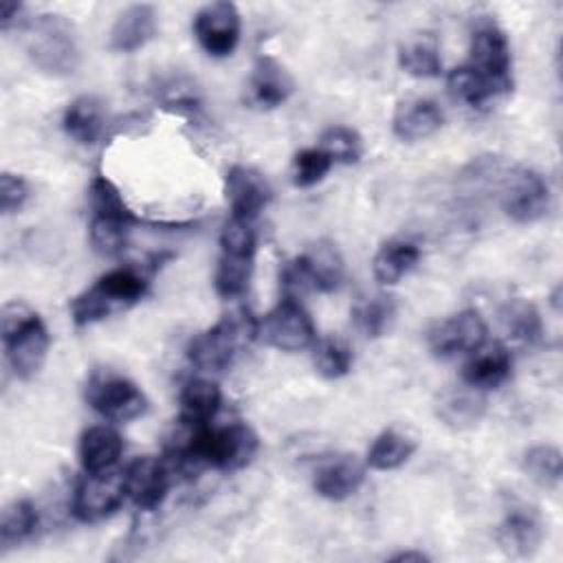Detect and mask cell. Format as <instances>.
<instances>
[{"label":"cell","mask_w":563,"mask_h":563,"mask_svg":"<svg viewBox=\"0 0 563 563\" xmlns=\"http://www.w3.org/2000/svg\"><path fill=\"white\" fill-rule=\"evenodd\" d=\"M0 328L2 345L13 374L24 380L33 378L44 367L51 345L44 321L26 303L11 301L2 308Z\"/></svg>","instance_id":"obj_1"},{"label":"cell","mask_w":563,"mask_h":563,"mask_svg":"<svg viewBox=\"0 0 563 563\" xmlns=\"http://www.w3.org/2000/svg\"><path fill=\"white\" fill-rule=\"evenodd\" d=\"M147 292V279L143 273L130 266L112 268L101 275L95 286L77 295L70 303V317L77 325L97 323L114 312H121L136 303Z\"/></svg>","instance_id":"obj_2"},{"label":"cell","mask_w":563,"mask_h":563,"mask_svg":"<svg viewBox=\"0 0 563 563\" xmlns=\"http://www.w3.org/2000/svg\"><path fill=\"white\" fill-rule=\"evenodd\" d=\"M26 53L35 68L51 77H68L79 66L75 26L59 13H44L26 26Z\"/></svg>","instance_id":"obj_3"},{"label":"cell","mask_w":563,"mask_h":563,"mask_svg":"<svg viewBox=\"0 0 563 563\" xmlns=\"http://www.w3.org/2000/svg\"><path fill=\"white\" fill-rule=\"evenodd\" d=\"M255 336L257 321L246 310H235L205 332H198L187 345V356L202 372H222Z\"/></svg>","instance_id":"obj_4"},{"label":"cell","mask_w":563,"mask_h":563,"mask_svg":"<svg viewBox=\"0 0 563 563\" xmlns=\"http://www.w3.org/2000/svg\"><path fill=\"white\" fill-rule=\"evenodd\" d=\"M495 95L506 97L512 90V57L504 29L490 20L479 18L471 33L466 64Z\"/></svg>","instance_id":"obj_5"},{"label":"cell","mask_w":563,"mask_h":563,"mask_svg":"<svg viewBox=\"0 0 563 563\" xmlns=\"http://www.w3.org/2000/svg\"><path fill=\"white\" fill-rule=\"evenodd\" d=\"M86 400L99 416L112 422H130L147 411V398L139 385L110 369H99L88 378Z\"/></svg>","instance_id":"obj_6"},{"label":"cell","mask_w":563,"mask_h":563,"mask_svg":"<svg viewBox=\"0 0 563 563\" xmlns=\"http://www.w3.org/2000/svg\"><path fill=\"white\" fill-rule=\"evenodd\" d=\"M499 205L519 224L539 222L550 211L548 183L530 167H512L499 180Z\"/></svg>","instance_id":"obj_7"},{"label":"cell","mask_w":563,"mask_h":563,"mask_svg":"<svg viewBox=\"0 0 563 563\" xmlns=\"http://www.w3.org/2000/svg\"><path fill=\"white\" fill-rule=\"evenodd\" d=\"M257 336L282 352H299L314 343V323L297 299L284 297L257 321Z\"/></svg>","instance_id":"obj_8"},{"label":"cell","mask_w":563,"mask_h":563,"mask_svg":"<svg viewBox=\"0 0 563 563\" xmlns=\"http://www.w3.org/2000/svg\"><path fill=\"white\" fill-rule=\"evenodd\" d=\"M128 497L125 473L101 471L88 473L73 497V515L84 523H95L110 517Z\"/></svg>","instance_id":"obj_9"},{"label":"cell","mask_w":563,"mask_h":563,"mask_svg":"<svg viewBox=\"0 0 563 563\" xmlns=\"http://www.w3.org/2000/svg\"><path fill=\"white\" fill-rule=\"evenodd\" d=\"M242 33L240 11L233 2H209L194 15V35L211 57H227L235 51Z\"/></svg>","instance_id":"obj_10"},{"label":"cell","mask_w":563,"mask_h":563,"mask_svg":"<svg viewBox=\"0 0 563 563\" xmlns=\"http://www.w3.org/2000/svg\"><path fill=\"white\" fill-rule=\"evenodd\" d=\"M486 321L484 317L468 308L440 321L429 332V350L438 358H453L457 354H471L486 343Z\"/></svg>","instance_id":"obj_11"},{"label":"cell","mask_w":563,"mask_h":563,"mask_svg":"<svg viewBox=\"0 0 563 563\" xmlns=\"http://www.w3.org/2000/svg\"><path fill=\"white\" fill-rule=\"evenodd\" d=\"M543 532H545V526L539 510L526 501H515L506 508L495 530V539L504 554L515 559H526L539 550L543 541Z\"/></svg>","instance_id":"obj_12"},{"label":"cell","mask_w":563,"mask_h":563,"mask_svg":"<svg viewBox=\"0 0 563 563\" xmlns=\"http://www.w3.org/2000/svg\"><path fill=\"white\" fill-rule=\"evenodd\" d=\"M172 468L165 457L143 455L125 468V490L139 510H156L169 490Z\"/></svg>","instance_id":"obj_13"},{"label":"cell","mask_w":563,"mask_h":563,"mask_svg":"<svg viewBox=\"0 0 563 563\" xmlns=\"http://www.w3.org/2000/svg\"><path fill=\"white\" fill-rule=\"evenodd\" d=\"M224 198L233 218L251 222L271 202L273 189L262 172L249 165H233L224 178Z\"/></svg>","instance_id":"obj_14"},{"label":"cell","mask_w":563,"mask_h":563,"mask_svg":"<svg viewBox=\"0 0 563 563\" xmlns=\"http://www.w3.org/2000/svg\"><path fill=\"white\" fill-rule=\"evenodd\" d=\"M295 90V81L290 73L268 55H262L251 73L249 79V103L262 110L277 108L288 101Z\"/></svg>","instance_id":"obj_15"},{"label":"cell","mask_w":563,"mask_h":563,"mask_svg":"<svg viewBox=\"0 0 563 563\" xmlns=\"http://www.w3.org/2000/svg\"><path fill=\"white\" fill-rule=\"evenodd\" d=\"M444 123V114L433 99L409 97L402 99L391 119V130L400 141H422L435 134Z\"/></svg>","instance_id":"obj_16"},{"label":"cell","mask_w":563,"mask_h":563,"mask_svg":"<svg viewBox=\"0 0 563 563\" xmlns=\"http://www.w3.org/2000/svg\"><path fill=\"white\" fill-rule=\"evenodd\" d=\"M363 479L365 468L354 455H336L314 471L312 486L323 499L343 501L361 488Z\"/></svg>","instance_id":"obj_17"},{"label":"cell","mask_w":563,"mask_h":563,"mask_svg":"<svg viewBox=\"0 0 563 563\" xmlns=\"http://www.w3.org/2000/svg\"><path fill=\"white\" fill-rule=\"evenodd\" d=\"M512 358L506 345H479L475 352H471V358L464 363L462 380L471 389H497L508 380Z\"/></svg>","instance_id":"obj_18"},{"label":"cell","mask_w":563,"mask_h":563,"mask_svg":"<svg viewBox=\"0 0 563 563\" xmlns=\"http://www.w3.org/2000/svg\"><path fill=\"white\" fill-rule=\"evenodd\" d=\"M299 268L310 290L332 292L343 282V257L332 242H314L308 251L297 255Z\"/></svg>","instance_id":"obj_19"},{"label":"cell","mask_w":563,"mask_h":563,"mask_svg":"<svg viewBox=\"0 0 563 563\" xmlns=\"http://www.w3.org/2000/svg\"><path fill=\"white\" fill-rule=\"evenodd\" d=\"M156 33V11L150 4H130L110 29V48L117 53H134L143 48Z\"/></svg>","instance_id":"obj_20"},{"label":"cell","mask_w":563,"mask_h":563,"mask_svg":"<svg viewBox=\"0 0 563 563\" xmlns=\"http://www.w3.org/2000/svg\"><path fill=\"white\" fill-rule=\"evenodd\" d=\"M64 130L79 145H92L106 130V110L95 95H81L64 110Z\"/></svg>","instance_id":"obj_21"},{"label":"cell","mask_w":563,"mask_h":563,"mask_svg":"<svg viewBox=\"0 0 563 563\" xmlns=\"http://www.w3.org/2000/svg\"><path fill=\"white\" fill-rule=\"evenodd\" d=\"M123 440L121 435L106 424L88 427L79 438V460L86 473L110 471L121 457Z\"/></svg>","instance_id":"obj_22"},{"label":"cell","mask_w":563,"mask_h":563,"mask_svg":"<svg viewBox=\"0 0 563 563\" xmlns=\"http://www.w3.org/2000/svg\"><path fill=\"white\" fill-rule=\"evenodd\" d=\"M398 66L418 79L438 77L442 70V57L435 35L420 33L413 37H407L398 46Z\"/></svg>","instance_id":"obj_23"},{"label":"cell","mask_w":563,"mask_h":563,"mask_svg":"<svg viewBox=\"0 0 563 563\" xmlns=\"http://www.w3.org/2000/svg\"><path fill=\"white\" fill-rule=\"evenodd\" d=\"M418 260H420V249L413 242L389 240L376 251L372 260V271L378 284L391 286L402 275H407L418 264Z\"/></svg>","instance_id":"obj_24"},{"label":"cell","mask_w":563,"mask_h":563,"mask_svg":"<svg viewBox=\"0 0 563 563\" xmlns=\"http://www.w3.org/2000/svg\"><path fill=\"white\" fill-rule=\"evenodd\" d=\"M484 409V398L466 389H449L435 402V416L442 420V424L455 431L475 427L482 420Z\"/></svg>","instance_id":"obj_25"},{"label":"cell","mask_w":563,"mask_h":563,"mask_svg":"<svg viewBox=\"0 0 563 563\" xmlns=\"http://www.w3.org/2000/svg\"><path fill=\"white\" fill-rule=\"evenodd\" d=\"M222 402L220 387L207 378H191L180 391V418L194 424H207L216 418Z\"/></svg>","instance_id":"obj_26"},{"label":"cell","mask_w":563,"mask_h":563,"mask_svg":"<svg viewBox=\"0 0 563 563\" xmlns=\"http://www.w3.org/2000/svg\"><path fill=\"white\" fill-rule=\"evenodd\" d=\"M396 301L391 295H369V297H361L354 306H352V321L356 325L358 332H363L369 339L383 336L394 319H396Z\"/></svg>","instance_id":"obj_27"},{"label":"cell","mask_w":563,"mask_h":563,"mask_svg":"<svg viewBox=\"0 0 563 563\" xmlns=\"http://www.w3.org/2000/svg\"><path fill=\"white\" fill-rule=\"evenodd\" d=\"M499 321H501V328L506 330V334L519 343L532 345L543 334V323H541L539 310L534 308V303L519 299V297L508 299L504 303V308L499 310Z\"/></svg>","instance_id":"obj_28"},{"label":"cell","mask_w":563,"mask_h":563,"mask_svg":"<svg viewBox=\"0 0 563 563\" xmlns=\"http://www.w3.org/2000/svg\"><path fill=\"white\" fill-rule=\"evenodd\" d=\"M40 515L33 501L13 499L2 508L0 515V550L7 552L20 543H24L37 528Z\"/></svg>","instance_id":"obj_29"},{"label":"cell","mask_w":563,"mask_h":563,"mask_svg":"<svg viewBox=\"0 0 563 563\" xmlns=\"http://www.w3.org/2000/svg\"><path fill=\"white\" fill-rule=\"evenodd\" d=\"M521 471L537 486L556 490L563 475V457L561 451L552 444H534L521 457Z\"/></svg>","instance_id":"obj_30"},{"label":"cell","mask_w":563,"mask_h":563,"mask_svg":"<svg viewBox=\"0 0 563 563\" xmlns=\"http://www.w3.org/2000/svg\"><path fill=\"white\" fill-rule=\"evenodd\" d=\"M416 451V442L396 429H385L376 435L367 451V466L374 471L400 468Z\"/></svg>","instance_id":"obj_31"},{"label":"cell","mask_w":563,"mask_h":563,"mask_svg":"<svg viewBox=\"0 0 563 563\" xmlns=\"http://www.w3.org/2000/svg\"><path fill=\"white\" fill-rule=\"evenodd\" d=\"M251 275H253V255H233V253L220 251V260L213 277L216 292L224 299H235L246 292Z\"/></svg>","instance_id":"obj_32"},{"label":"cell","mask_w":563,"mask_h":563,"mask_svg":"<svg viewBox=\"0 0 563 563\" xmlns=\"http://www.w3.org/2000/svg\"><path fill=\"white\" fill-rule=\"evenodd\" d=\"M446 88L455 101H460L473 110H484L497 99V95L464 64L449 73Z\"/></svg>","instance_id":"obj_33"},{"label":"cell","mask_w":563,"mask_h":563,"mask_svg":"<svg viewBox=\"0 0 563 563\" xmlns=\"http://www.w3.org/2000/svg\"><path fill=\"white\" fill-rule=\"evenodd\" d=\"M134 220L130 218H117V216H92L90 220V244L99 255L112 257L119 255L128 242L130 224Z\"/></svg>","instance_id":"obj_34"},{"label":"cell","mask_w":563,"mask_h":563,"mask_svg":"<svg viewBox=\"0 0 563 563\" xmlns=\"http://www.w3.org/2000/svg\"><path fill=\"white\" fill-rule=\"evenodd\" d=\"M312 361H314V369L323 378H341L350 372L354 358L345 341H341L339 336H325L314 343Z\"/></svg>","instance_id":"obj_35"},{"label":"cell","mask_w":563,"mask_h":563,"mask_svg":"<svg viewBox=\"0 0 563 563\" xmlns=\"http://www.w3.org/2000/svg\"><path fill=\"white\" fill-rule=\"evenodd\" d=\"M319 147L332 158V163L352 165L363 156V139L347 125H330L319 139Z\"/></svg>","instance_id":"obj_36"},{"label":"cell","mask_w":563,"mask_h":563,"mask_svg":"<svg viewBox=\"0 0 563 563\" xmlns=\"http://www.w3.org/2000/svg\"><path fill=\"white\" fill-rule=\"evenodd\" d=\"M332 158L321 147H306L299 150L292 158V185L295 187H312L330 172Z\"/></svg>","instance_id":"obj_37"},{"label":"cell","mask_w":563,"mask_h":563,"mask_svg":"<svg viewBox=\"0 0 563 563\" xmlns=\"http://www.w3.org/2000/svg\"><path fill=\"white\" fill-rule=\"evenodd\" d=\"M88 196H90L92 216H117V218L134 220V216H132L130 207L125 205L121 191L106 176H95L92 178Z\"/></svg>","instance_id":"obj_38"},{"label":"cell","mask_w":563,"mask_h":563,"mask_svg":"<svg viewBox=\"0 0 563 563\" xmlns=\"http://www.w3.org/2000/svg\"><path fill=\"white\" fill-rule=\"evenodd\" d=\"M255 231L251 229V222L231 218L220 233V251L233 253V255H255Z\"/></svg>","instance_id":"obj_39"},{"label":"cell","mask_w":563,"mask_h":563,"mask_svg":"<svg viewBox=\"0 0 563 563\" xmlns=\"http://www.w3.org/2000/svg\"><path fill=\"white\" fill-rule=\"evenodd\" d=\"M26 198H29V183L18 174L4 172L0 176V211L4 216L20 211Z\"/></svg>","instance_id":"obj_40"},{"label":"cell","mask_w":563,"mask_h":563,"mask_svg":"<svg viewBox=\"0 0 563 563\" xmlns=\"http://www.w3.org/2000/svg\"><path fill=\"white\" fill-rule=\"evenodd\" d=\"M22 4L13 2V0H2L0 2V29L9 31L13 24H18L22 18Z\"/></svg>","instance_id":"obj_41"},{"label":"cell","mask_w":563,"mask_h":563,"mask_svg":"<svg viewBox=\"0 0 563 563\" xmlns=\"http://www.w3.org/2000/svg\"><path fill=\"white\" fill-rule=\"evenodd\" d=\"M389 561H418V563H422V561H429V554H424L420 550H405V552L394 554Z\"/></svg>","instance_id":"obj_42"}]
</instances>
